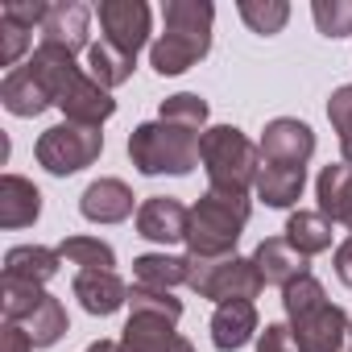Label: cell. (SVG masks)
Here are the masks:
<instances>
[{
	"instance_id": "9c48e42d",
	"label": "cell",
	"mask_w": 352,
	"mask_h": 352,
	"mask_svg": "<svg viewBox=\"0 0 352 352\" xmlns=\"http://www.w3.org/2000/svg\"><path fill=\"white\" fill-rule=\"evenodd\" d=\"M38 153V166H46L54 179H67V174H79L87 170L100 153H104V133L96 124H75V120H63L54 129H46L34 145Z\"/></svg>"
},
{
	"instance_id": "603a6c76",
	"label": "cell",
	"mask_w": 352,
	"mask_h": 352,
	"mask_svg": "<svg viewBox=\"0 0 352 352\" xmlns=\"http://www.w3.org/2000/svg\"><path fill=\"white\" fill-rule=\"evenodd\" d=\"M307 187V170H290V166H265L257 170V199H265V208H294L302 199Z\"/></svg>"
},
{
	"instance_id": "ffe728a7",
	"label": "cell",
	"mask_w": 352,
	"mask_h": 352,
	"mask_svg": "<svg viewBox=\"0 0 352 352\" xmlns=\"http://www.w3.org/2000/svg\"><path fill=\"white\" fill-rule=\"evenodd\" d=\"M38 216H42V191L21 174H5L0 179V228H30Z\"/></svg>"
},
{
	"instance_id": "1f68e13d",
	"label": "cell",
	"mask_w": 352,
	"mask_h": 352,
	"mask_svg": "<svg viewBox=\"0 0 352 352\" xmlns=\"http://www.w3.org/2000/svg\"><path fill=\"white\" fill-rule=\"evenodd\" d=\"M311 13H315V25L323 38H348L352 34V0H315Z\"/></svg>"
},
{
	"instance_id": "4dcf8cb0",
	"label": "cell",
	"mask_w": 352,
	"mask_h": 352,
	"mask_svg": "<svg viewBox=\"0 0 352 352\" xmlns=\"http://www.w3.org/2000/svg\"><path fill=\"white\" fill-rule=\"evenodd\" d=\"M327 120H331V129H336V137H340L344 162L352 166V83H344V87L331 91V100H327Z\"/></svg>"
},
{
	"instance_id": "d6a6232c",
	"label": "cell",
	"mask_w": 352,
	"mask_h": 352,
	"mask_svg": "<svg viewBox=\"0 0 352 352\" xmlns=\"http://www.w3.org/2000/svg\"><path fill=\"white\" fill-rule=\"evenodd\" d=\"M46 13H50V5H42V0H9V5L0 9V21H13L21 30H34V25L42 30Z\"/></svg>"
},
{
	"instance_id": "5bb4252c",
	"label": "cell",
	"mask_w": 352,
	"mask_h": 352,
	"mask_svg": "<svg viewBox=\"0 0 352 352\" xmlns=\"http://www.w3.org/2000/svg\"><path fill=\"white\" fill-rule=\"evenodd\" d=\"M87 25H91L87 5H79V0H58V5H50V13L42 21V46H58L67 54H79L87 46Z\"/></svg>"
},
{
	"instance_id": "d6986e66",
	"label": "cell",
	"mask_w": 352,
	"mask_h": 352,
	"mask_svg": "<svg viewBox=\"0 0 352 352\" xmlns=\"http://www.w3.org/2000/svg\"><path fill=\"white\" fill-rule=\"evenodd\" d=\"M253 336H257V307L253 302L232 298V302H220L216 307V315H212V344L220 352H236Z\"/></svg>"
},
{
	"instance_id": "f1b7e54d",
	"label": "cell",
	"mask_w": 352,
	"mask_h": 352,
	"mask_svg": "<svg viewBox=\"0 0 352 352\" xmlns=\"http://www.w3.org/2000/svg\"><path fill=\"white\" fill-rule=\"evenodd\" d=\"M157 120H174V124H187V129L208 133V100H204V96H195V91L166 96V100H162Z\"/></svg>"
},
{
	"instance_id": "44dd1931",
	"label": "cell",
	"mask_w": 352,
	"mask_h": 352,
	"mask_svg": "<svg viewBox=\"0 0 352 352\" xmlns=\"http://www.w3.org/2000/svg\"><path fill=\"white\" fill-rule=\"evenodd\" d=\"M58 249L46 245H17L5 253V282H25V286H46L58 274Z\"/></svg>"
},
{
	"instance_id": "7a4b0ae2",
	"label": "cell",
	"mask_w": 352,
	"mask_h": 352,
	"mask_svg": "<svg viewBox=\"0 0 352 352\" xmlns=\"http://www.w3.org/2000/svg\"><path fill=\"white\" fill-rule=\"evenodd\" d=\"M282 307L302 352H352V319L344 307L327 302V290L315 274L294 278L282 290Z\"/></svg>"
},
{
	"instance_id": "7402d4cb",
	"label": "cell",
	"mask_w": 352,
	"mask_h": 352,
	"mask_svg": "<svg viewBox=\"0 0 352 352\" xmlns=\"http://www.w3.org/2000/svg\"><path fill=\"white\" fill-rule=\"evenodd\" d=\"M0 104H5L13 116H42L50 108V96L46 87L34 79L30 67H17L5 75V83H0Z\"/></svg>"
},
{
	"instance_id": "30bf717a",
	"label": "cell",
	"mask_w": 352,
	"mask_h": 352,
	"mask_svg": "<svg viewBox=\"0 0 352 352\" xmlns=\"http://www.w3.org/2000/svg\"><path fill=\"white\" fill-rule=\"evenodd\" d=\"M315 153V133L307 120H294V116H278L265 124L261 133V162L265 166H290V170H307Z\"/></svg>"
},
{
	"instance_id": "d590c367",
	"label": "cell",
	"mask_w": 352,
	"mask_h": 352,
	"mask_svg": "<svg viewBox=\"0 0 352 352\" xmlns=\"http://www.w3.org/2000/svg\"><path fill=\"white\" fill-rule=\"evenodd\" d=\"M0 352H34V340L21 323H5V344H0Z\"/></svg>"
},
{
	"instance_id": "3957f363",
	"label": "cell",
	"mask_w": 352,
	"mask_h": 352,
	"mask_svg": "<svg viewBox=\"0 0 352 352\" xmlns=\"http://www.w3.org/2000/svg\"><path fill=\"white\" fill-rule=\"evenodd\" d=\"M166 34L149 46V67L157 75H183L212 50V21L216 9L208 0H166L162 9Z\"/></svg>"
},
{
	"instance_id": "74e56055",
	"label": "cell",
	"mask_w": 352,
	"mask_h": 352,
	"mask_svg": "<svg viewBox=\"0 0 352 352\" xmlns=\"http://www.w3.org/2000/svg\"><path fill=\"white\" fill-rule=\"evenodd\" d=\"M87 352H124V348H120L116 340H96V344H91Z\"/></svg>"
},
{
	"instance_id": "83f0119b",
	"label": "cell",
	"mask_w": 352,
	"mask_h": 352,
	"mask_svg": "<svg viewBox=\"0 0 352 352\" xmlns=\"http://www.w3.org/2000/svg\"><path fill=\"white\" fill-rule=\"evenodd\" d=\"M241 17L253 34L270 38V34H282V25L290 21V5L286 0H241Z\"/></svg>"
},
{
	"instance_id": "7c38bea8",
	"label": "cell",
	"mask_w": 352,
	"mask_h": 352,
	"mask_svg": "<svg viewBox=\"0 0 352 352\" xmlns=\"http://www.w3.org/2000/svg\"><path fill=\"white\" fill-rule=\"evenodd\" d=\"M187 228H191V208H183L170 195H149L137 208V236L153 245H179L187 241Z\"/></svg>"
},
{
	"instance_id": "6da1fadb",
	"label": "cell",
	"mask_w": 352,
	"mask_h": 352,
	"mask_svg": "<svg viewBox=\"0 0 352 352\" xmlns=\"http://www.w3.org/2000/svg\"><path fill=\"white\" fill-rule=\"evenodd\" d=\"M25 67H30L34 79L46 87L50 108H58L67 120H75V124H96V129H100V124L116 112L112 91H104L87 71H79L75 54H67V50H58V46H38Z\"/></svg>"
},
{
	"instance_id": "cb8c5ba5",
	"label": "cell",
	"mask_w": 352,
	"mask_h": 352,
	"mask_svg": "<svg viewBox=\"0 0 352 352\" xmlns=\"http://www.w3.org/2000/svg\"><path fill=\"white\" fill-rule=\"evenodd\" d=\"M133 278H137V286L174 290V286H187L191 261L187 257H170V253H145V257L133 261Z\"/></svg>"
},
{
	"instance_id": "4316f807",
	"label": "cell",
	"mask_w": 352,
	"mask_h": 352,
	"mask_svg": "<svg viewBox=\"0 0 352 352\" xmlns=\"http://www.w3.org/2000/svg\"><path fill=\"white\" fill-rule=\"evenodd\" d=\"M58 257L79 270H112L116 265L112 245L100 236H67V241H58Z\"/></svg>"
},
{
	"instance_id": "2e32d148",
	"label": "cell",
	"mask_w": 352,
	"mask_h": 352,
	"mask_svg": "<svg viewBox=\"0 0 352 352\" xmlns=\"http://www.w3.org/2000/svg\"><path fill=\"white\" fill-rule=\"evenodd\" d=\"M79 212H83V220H91V224H120V220L133 216V191H129V183H120V179H96V183L79 195Z\"/></svg>"
},
{
	"instance_id": "ac0fdd59",
	"label": "cell",
	"mask_w": 352,
	"mask_h": 352,
	"mask_svg": "<svg viewBox=\"0 0 352 352\" xmlns=\"http://www.w3.org/2000/svg\"><path fill=\"white\" fill-rule=\"evenodd\" d=\"M315 199H319V216H327L331 224L352 228V166L348 162H331V166L319 170Z\"/></svg>"
},
{
	"instance_id": "e575fe53",
	"label": "cell",
	"mask_w": 352,
	"mask_h": 352,
	"mask_svg": "<svg viewBox=\"0 0 352 352\" xmlns=\"http://www.w3.org/2000/svg\"><path fill=\"white\" fill-rule=\"evenodd\" d=\"M257 352H302L290 323H265V331L257 336Z\"/></svg>"
},
{
	"instance_id": "836d02e7",
	"label": "cell",
	"mask_w": 352,
	"mask_h": 352,
	"mask_svg": "<svg viewBox=\"0 0 352 352\" xmlns=\"http://www.w3.org/2000/svg\"><path fill=\"white\" fill-rule=\"evenodd\" d=\"M25 46H30V30H21L13 21H0V63L13 67L25 54Z\"/></svg>"
},
{
	"instance_id": "ba28073f",
	"label": "cell",
	"mask_w": 352,
	"mask_h": 352,
	"mask_svg": "<svg viewBox=\"0 0 352 352\" xmlns=\"http://www.w3.org/2000/svg\"><path fill=\"white\" fill-rule=\"evenodd\" d=\"M191 261V278L187 286L199 294V298H212V302H232V298H245L253 302L261 290H265V278L257 274L253 257H216V261H204V257H187Z\"/></svg>"
},
{
	"instance_id": "277c9868",
	"label": "cell",
	"mask_w": 352,
	"mask_h": 352,
	"mask_svg": "<svg viewBox=\"0 0 352 352\" xmlns=\"http://www.w3.org/2000/svg\"><path fill=\"white\" fill-rule=\"evenodd\" d=\"M253 216V204L249 195H236V191H212L191 208V228H187V257H204V261H216V257H232L245 224Z\"/></svg>"
},
{
	"instance_id": "8fae6325",
	"label": "cell",
	"mask_w": 352,
	"mask_h": 352,
	"mask_svg": "<svg viewBox=\"0 0 352 352\" xmlns=\"http://www.w3.org/2000/svg\"><path fill=\"white\" fill-rule=\"evenodd\" d=\"M100 30H104L108 46L137 58V50L149 42V5H141V0H104Z\"/></svg>"
},
{
	"instance_id": "f546056e",
	"label": "cell",
	"mask_w": 352,
	"mask_h": 352,
	"mask_svg": "<svg viewBox=\"0 0 352 352\" xmlns=\"http://www.w3.org/2000/svg\"><path fill=\"white\" fill-rule=\"evenodd\" d=\"M129 307L133 315H162V319H183V302L174 298V290H153V286H137L129 290Z\"/></svg>"
},
{
	"instance_id": "9a60e30c",
	"label": "cell",
	"mask_w": 352,
	"mask_h": 352,
	"mask_svg": "<svg viewBox=\"0 0 352 352\" xmlns=\"http://www.w3.org/2000/svg\"><path fill=\"white\" fill-rule=\"evenodd\" d=\"M71 290L87 315H116L129 302V286L120 282L116 270H79Z\"/></svg>"
},
{
	"instance_id": "52a82bcc",
	"label": "cell",
	"mask_w": 352,
	"mask_h": 352,
	"mask_svg": "<svg viewBox=\"0 0 352 352\" xmlns=\"http://www.w3.org/2000/svg\"><path fill=\"white\" fill-rule=\"evenodd\" d=\"M0 307H5V323H21L30 331L34 348H50L67 336V307L42 286L5 282L0 286Z\"/></svg>"
},
{
	"instance_id": "4fadbf2b",
	"label": "cell",
	"mask_w": 352,
	"mask_h": 352,
	"mask_svg": "<svg viewBox=\"0 0 352 352\" xmlns=\"http://www.w3.org/2000/svg\"><path fill=\"white\" fill-rule=\"evenodd\" d=\"M120 348L124 352H195L187 336L174 331V319H162V315H129Z\"/></svg>"
},
{
	"instance_id": "484cf974",
	"label": "cell",
	"mask_w": 352,
	"mask_h": 352,
	"mask_svg": "<svg viewBox=\"0 0 352 352\" xmlns=\"http://www.w3.org/2000/svg\"><path fill=\"white\" fill-rule=\"evenodd\" d=\"M286 241H290L302 257L327 253V249H331V220L319 216V212H290V220H286Z\"/></svg>"
},
{
	"instance_id": "5b68a950",
	"label": "cell",
	"mask_w": 352,
	"mask_h": 352,
	"mask_svg": "<svg viewBox=\"0 0 352 352\" xmlns=\"http://www.w3.org/2000/svg\"><path fill=\"white\" fill-rule=\"evenodd\" d=\"M199 129L174 120H145L129 133V157L141 174H191L199 166Z\"/></svg>"
},
{
	"instance_id": "8d00e7d4",
	"label": "cell",
	"mask_w": 352,
	"mask_h": 352,
	"mask_svg": "<svg viewBox=\"0 0 352 352\" xmlns=\"http://www.w3.org/2000/svg\"><path fill=\"white\" fill-rule=\"evenodd\" d=\"M336 278H340L344 286H352V236L336 249Z\"/></svg>"
},
{
	"instance_id": "8992f818",
	"label": "cell",
	"mask_w": 352,
	"mask_h": 352,
	"mask_svg": "<svg viewBox=\"0 0 352 352\" xmlns=\"http://www.w3.org/2000/svg\"><path fill=\"white\" fill-rule=\"evenodd\" d=\"M199 162L208 170L212 191H236L249 195V187H257V170H261V145H253L241 129L232 124H216L204 133L199 141Z\"/></svg>"
},
{
	"instance_id": "d4e9b609",
	"label": "cell",
	"mask_w": 352,
	"mask_h": 352,
	"mask_svg": "<svg viewBox=\"0 0 352 352\" xmlns=\"http://www.w3.org/2000/svg\"><path fill=\"white\" fill-rule=\"evenodd\" d=\"M133 67H137V58H133V54H124V50H116V46H108L104 38L87 50V75H91L104 91H112V87L129 83V79H133Z\"/></svg>"
},
{
	"instance_id": "e0dca14e",
	"label": "cell",
	"mask_w": 352,
	"mask_h": 352,
	"mask_svg": "<svg viewBox=\"0 0 352 352\" xmlns=\"http://www.w3.org/2000/svg\"><path fill=\"white\" fill-rule=\"evenodd\" d=\"M307 261H311V257H302L286 236H270V241H261L257 253H253V265H257V274L265 278V286H282V290H286L294 278L311 274Z\"/></svg>"
}]
</instances>
